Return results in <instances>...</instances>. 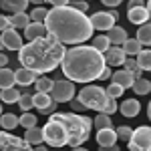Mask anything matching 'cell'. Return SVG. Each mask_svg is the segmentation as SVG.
Listing matches in <instances>:
<instances>
[{
	"label": "cell",
	"instance_id": "cell-1",
	"mask_svg": "<svg viewBox=\"0 0 151 151\" xmlns=\"http://www.w3.org/2000/svg\"><path fill=\"white\" fill-rule=\"evenodd\" d=\"M47 32L55 36L63 45H73L79 47L87 38H93V24L91 18L83 12L75 10L73 6H63V8H50L48 16L45 20Z\"/></svg>",
	"mask_w": 151,
	"mask_h": 151
},
{
	"label": "cell",
	"instance_id": "cell-2",
	"mask_svg": "<svg viewBox=\"0 0 151 151\" xmlns=\"http://www.w3.org/2000/svg\"><path fill=\"white\" fill-rule=\"evenodd\" d=\"M65 52H67L65 45L58 42L55 36L47 35L24 45L18 50V63H20V67L32 70L36 75H47L63 63Z\"/></svg>",
	"mask_w": 151,
	"mask_h": 151
},
{
	"label": "cell",
	"instance_id": "cell-3",
	"mask_svg": "<svg viewBox=\"0 0 151 151\" xmlns=\"http://www.w3.org/2000/svg\"><path fill=\"white\" fill-rule=\"evenodd\" d=\"M105 65L103 52H99L91 45H79L65 52L60 69L63 75L73 83H91L101 77Z\"/></svg>",
	"mask_w": 151,
	"mask_h": 151
},
{
	"label": "cell",
	"instance_id": "cell-4",
	"mask_svg": "<svg viewBox=\"0 0 151 151\" xmlns=\"http://www.w3.org/2000/svg\"><path fill=\"white\" fill-rule=\"evenodd\" d=\"M55 115L63 121V125L67 127L69 133V145L70 147H81L91 135V127H93V119L83 117L79 113H55Z\"/></svg>",
	"mask_w": 151,
	"mask_h": 151
},
{
	"label": "cell",
	"instance_id": "cell-5",
	"mask_svg": "<svg viewBox=\"0 0 151 151\" xmlns=\"http://www.w3.org/2000/svg\"><path fill=\"white\" fill-rule=\"evenodd\" d=\"M79 101L83 103L85 109H93V111H99L103 113L107 103L111 101V97H107V91L97 87V85H89V87H83L79 91Z\"/></svg>",
	"mask_w": 151,
	"mask_h": 151
},
{
	"label": "cell",
	"instance_id": "cell-6",
	"mask_svg": "<svg viewBox=\"0 0 151 151\" xmlns=\"http://www.w3.org/2000/svg\"><path fill=\"white\" fill-rule=\"evenodd\" d=\"M42 137H45V143H48L50 147H65V145H69L67 127L63 125V121L57 115L48 117L47 125L42 127Z\"/></svg>",
	"mask_w": 151,
	"mask_h": 151
},
{
	"label": "cell",
	"instance_id": "cell-7",
	"mask_svg": "<svg viewBox=\"0 0 151 151\" xmlns=\"http://www.w3.org/2000/svg\"><path fill=\"white\" fill-rule=\"evenodd\" d=\"M50 99L55 103H69L75 99V83L69 79H60V81L52 83V89H50Z\"/></svg>",
	"mask_w": 151,
	"mask_h": 151
},
{
	"label": "cell",
	"instance_id": "cell-8",
	"mask_svg": "<svg viewBox=\"0 0 151 151\" xmlns=\"http://www.w3.org/2000/svg\"><path fill=\"white\" fill-rule=\"evenodd\" d=\"M129 151H151V127L141 125L133 131L129 139Z\"/></svg>",
	"mask_w": 151,
	"mask_h": 151
},
{
	"label": "cell",
	"instance_id": "cell-9",
	"mask_svg": "<svg viewBox=\"0 0 151 151\" xmlns=\"http://www.w3.org/2000/svg\"><path fill=\"white\" fill-rule=\"evenodd\" d=\"M0 151H32V147L24 141V137L12 135L10 131H0Z\"/></svg>",
	"mask_w": 151,
	"mask_h": 151
},
{
	"label": "cell",
	"instance_id": "cell-10",
	"mask_svg": "<svg viewBox=\"0 0 151 151\" xmlns=\"http://www.w3.org/2000/svg\"><path fill=\"white\" fill-rule=\"evenodd\" d=\"M115 14L113 10L111 12H95L93 16H91V24H93L95 30H101V32H107V30H111L113 26H115Z\"/></svg>",
	"mask_w": 151,
	"mask_h": 151
},
{
	"label": "cell",
	"instance_id": "cell-11",
	"mask_svg": "<svg viewBox=\"0 0 151 151\" xmlns=\"http://www.w3.org/2000/svg\"><path fill=\"white\" fill-rule=\"evenodd\" d=\"M103 57H105V65L107 67H121L127 60V55H125V50L121 47H111L107 52H103Z\"/></svg>",
	"mask_w": 151,
	"mask_h": 151
},
{
	"label": "cell",
	"instance_id": "cell-12",
	"mask_svg": "<svg viewBox=\"0 0 151 151\" xmlns=\"http://www.w3.org/2000/svg\"><path fill=\"white\" fill-rule=\"evenodd\" d=\"M2 42H4V48L6 50H20L24 47L22 45V36L16 32V28H8L2 32Z\"/></svg>",
	"mask_w": 151,
	"mask_h": 151
},
{
	"label": "cell",
	"instance_id": "cell-13",
	"mask_svg": "<svg viewBox=\"0 0 151 151\" xmlns=\"http://www.w3.org/2000/svg\"><path fill=\"white\" fill-rule=\"evenodd\" d=\"M127 18L131 24H145L149 20V10H147V6H137V8H129L127 10Z\"/></svg>",
	"mask_w": 151,
	"mask_h": 151
},
{
	"label": "cell",
	"instance_id": "cell-14",
	"mask_svg": "<svg viewBox=\"0 0 151 151\" xmlns=\"http://www.w3.org/2000/svg\"><path fill=\"white\" fill-rule=\"evenodd\" d=\"M105 35H107V38H109L111 47H123V42L129 38L127 30H125V28H121V26H117V24L111 28V30H107Z\"/></svg>",
	"mask_w": 151,
	"mask_h": 151
},
{
	"label": "cell",
	"instance_id": "cell-15",
	"mask_svg": "<svg viewBox=\"0 0 151 151\" xmlns=\"http://www.w3.org/2000/svg\"><path fill=\"white\" fill-rule=\"evenodd\" d=\"M14 77H16V85H18V87H28V85H35L36 79H38V75H36V73L24 69V67H20L18 70H14Z\"/></svg>",
	"mask_w": 151,
	"mask_h": 151
},
{
	"label": "cell",
	"instance_id": "cell-16",
	"mask_svg": "<svg viewBox=\"0 0 151 151\" xmlns=\"http://www.w3.org/2000/svg\"><path fill=\"white\" fill-rule=\"evenodd\" d=\"M117 131L115 129H101L97 131V143L99 147H111V145H117Z\"/></svg>",
	"mask_w": 151,
	"mask_h": 151
},
{
	"label": "cell",
	"instance_id": "cell-17",
	"mask_svg": "<svg viewBox=\"0 0 151 151\" xmlns=\"http://www.w3.org/2000/svg\"><path fill=\"white\" fill-rule=\"evenodd\" d=\"M28 4H30L28 0H0V8H4V10L10 12V14H20V12H24Z\"/></svg>",
	"mask_w": 151,
	"mask_h": 151
},
{
	"label": "cell",
	"instance_id": "cell-18",
	"mask_svg": "<svg viewBox=\"0 0 151 151\" xmlns=\"http://www.w3.org/2000/svg\"><path fill=\"white\" fill-rule=\"evenodd\" d=\"M47 26L45 24H38V22H30L26 28H24V38H28V42L30 40H36V38H42V36H47Z\"/></svg>",
	"mask_w": 151,
	"mask_h": 151
},
{
	"label": "cell",
	"instance_id": "cell-19",
	"mask_svg": "<svg viewBox=\"0 0 151 151\" xmlns=\"http://www.w3.org/2000/svg\"><path fill=\"white\" fill-rule=\"evenodd\" d=\"M113 83H117V85H121L123 89H133V83H135V77L129 73V70H113Z\"/></svg>",
	"mask_w": 151,
	"mask_h": 151
},
{
	"label": "cell",
	"instance_id": "cell-20",
	"mask_svg": "<svg viewBox=\"0 0 151 151\" xmlns=\"http://www.w3.org/2000/svg\"><path fill=\"white\" fill-rule=\"evenodd\" d=\"M119 111H121V115H123V117H129V119H131V117L139 115L141 105H139L137 99H127V101L121 103V109H119Z\"/></svg>",
	"mask_w": 151,
	"mask_h": 151
},
{
	"label": "cell",
	"instance_id": "cell-21",
	"mask_svg": "<svg viewBox=\"0 0 151 151\" xmlns=\"http://www.w3.org/2000/svg\"><path fill=\"white\" fill-rule=\"evenodd\" d=\"M16 85V77H14V70L8 69V67H2L0 69V91L4 89H10Z\"/></svg>",
	"mask_w": 151,
	"mask_h": 151
},
{
	"label": "cell",
	"instance_id": "cell-22",
	"mask_svg": "<svg viewBox=\"0 0 151 151\" xmlns=\"http://www.w3.org/2000/svg\"><path fill=\"white\" fill-rule=\"evenodd\" d=\"M121 48L125 50V55H127L129 58H137V55L143 50V47H141V42L137 40V38H127Z\"/></svg>",
	"mask_w": 151,
	"mask_h": 151
},
{
	"label": "cell",
	"instance_id": "cell-23",
	"mask_svg": "<svg viewBox=\"0 0 151 151\" xmlns=\"http://www.w3.org/2000/svg\"><path fill=\"white\" fill-rule=\"evenodd\" d=\"M24 141L28 143V145H40L45 137H42V129L40 127H32V129H26V133H24Z\"/></svg>",
	"mask_w": 151,
	"mask_h": 151
},
{
	"label": "cell",
	"instance_id": "cell-24",
	"mask_svg": "<svg viewBox=\"0 0 151 151\" xmlns=\"http://www.w3.org/2000/svg\"><path fill=\"white\" fill-rule=\"evenodd\" d=\"M18 99H20V91H18V89H14V87L0 91V103L14 105V103H18Z\"/></svg>",
	"mask_w": 151,
	"mask_h": 151
},
{
	"label": "cell",
	"instance_id": "cell-25",
	"mask_svg": "<svg viewBox=\"0 0 151 151\" xmlns=\"http://www.w3.org/2000/svg\"><path fill=\"white\" fill-rule=\"evenodd\" d=\"M137 40L141 42V47H151V22H145V24L139 26Z\"/></svg>",
	"mask_w": 151,
	"mask_h": 151
},
{
	"label": "cell",
	"instance_id": "cell-26",
	"mask_svg": "<svg viewBox=\"0 0 151 151\" xmlns=\"http://www.w3.org/2000/svg\"><path fill=\"white\" fill-rule=\"evenodd\" d=\"M32 22L30 20V14H26V12H20V14H12L10 16V24H12V28H26L28 24Z\"/></svg>",
	"mask_w": 151,
	"mask_h": 151
},
{
	"label": "cell",
	"instance_id": "cell-27",
	"mask_svg": "<svg viewBox=\"0 0 151 151\" xmlns=\"http://www.w3.org/2000/svg\"><path fill=\"white\" fill-rule=\"evenodd\" d=\"M0 125L4 131H12V129H16L20 123H18V117L14 115V113H6V115L0 117Z\"/></svg>",
	"mask_w": 151,
	"mask_h": 151
},
{
	"label": "cell",
	"instance_id": "cell-28",
	"mask_svg": "<svg viewBox=\"0 0 151 151\" xmlns=\"http://www.w3.org/2000/svg\"><path fill=\"white\" fill-rule=\"evenodd\" d=\"M32 99H35V107L38 111H42V109H47L48 105H52V99H50L48 93H35Z\"/></svg>",
	"mask_w": 151,
	"mask_h": 151
},
{
	"label": "cell",
	"instance_id": "cell-29",
	"mask_svg": "<svg viewBox=\"0 0 151 151\" xmlns=\"http://www.w3.org/2000/svg\"><path fill=\"white\" fill-rule=\"evenodd\" d=\"M93 125L97 127V131H101V129H113V121H111V117H109V115L99 113V115L93 119Z\"/></svg>",
	"mask_w": 151,
	"mask_h": 151
},
{
	"label": "cell",
	"instance_id": "cell-30",
	"mask_svg": "<svg viewBox=\"0 0 151 151\" xmlns=\"http://www.w3.org/2000/svg\"><path fill=\"white\" fill-rule=\"evenodd\" d=\"M91 47H93V48H97L99 52H107V50L111 48V42H109L107 35H99V36H95V38H93Z\"/></svg>",
	"mask_w": 151,
	"mask_h": 151
},
{
	"label": "cell",
	"instance_id": "cell-31",
	"mask_svg": "<svg viewBox=\"0 0 151 151\" xmlns=\"http://www.w3.org/2000/svg\"><path fill=\"white\" fill-rule=\"evenodd\" d=\"M133 91L137 95H149L151 93V81H147V79H135V83H133Z\"/></svg>",
	"mask_w": 151,
	"mask_h": 151
},
{
	"label": "cell",
	"instance_id": "cell-32",
	"mask_svg": "<svg viewBox=\"0 0 151 151\" xmlns=\"http://www.w3.org/2000/svg\"><path fill=\"white\" fill-rule=\"evenodd\" d=\"M135 60H137L141 70H149L151 73V50H141Z\"/></svg>",
	"mask_w": 151,
	"mask_h": 151
},
{
	"label": "cell",
	"instance_id": "cell-33",
	"mask_svg": "<svg viewBox=\"0 0 151 151\" xmlns=\"http://www.w3.org/2000/svg\"><path fill=\"white\" fill-rule=\"evenodd\" d=\"M52 79H48V77H38L35 83V89L36 93H50V89H52Z\"/></svg>",
	"mask_w": 151,
	"mask_h": 151
},
{
	"label": "cell",
	"instance_id": "cell-34",
	"mask_svg": "<svg viewBox=\"0 0 151 151\" xmlns=\"http://www.w3.org/2000/svg\"><path fill=\"white\" fill-rule=\"evenodd\" d=\"M47 16H48V10L45 6H35V10L30 12V20L32 22H38V24H45Z\"/></svg>",
	"mask_w": 151,
	"mask_h": 151
},
{
	"label": "cell",
	"instance_id": "cell-35",
	"mask_svg": "<svg viewBox=\"0 0 151 151\" xmlns=\"http://www.w3.org/2000/svg\"><path fill=\"white\" fill-rule=\"evenodd\" d=\"M16 105L22 109V113H26V111H30V109L35 107V99H32V95H30V93H22Z\"/></svg>",
	"mask_w": 151,
	"mask_h": 151
},
{
	"label": "cell",
	"instance_id": "cell-36",
	"mask_svg": "<svg viewBox=\"0 0 151 151\" xmlns=\"http://www.w3.org/2000/svg\"><path fill=\"white\" fill-rule=\"evenodd\" d=\"M36 121H38V119H36V117L32 115L30 111H26V113H22V115L18 117V123H20L24 129H32V127H36Z\"/></svg>",
	"mask_w": 151,
	"mask_h": 151
},
{
	"label": "cell",
	"instance_id": "cell-37",
	"mask_svg": "<svg viewBox=\"0 0 151 151\" xmlns=\"http://www.w3.org/2000/svg\"><path fill=\"white\" fill-rule=\"evenodd\" d=\"M123 67H125V70H129L135 79H141V73H143V70L139 69V65H137V60H135V58H129L127 57V60H125V65H123Z\"/></svg>",
	"mask_w": 151,
	"mask_h": 151
},
{
	"label": "cell",
	"instance_id": "cell-38",
	"mask_svg": "<svg viewBox=\"0 0 151 151\" xmlns=\"http://www.w3.org/2000/svg\"><path fill=\"white\" fill-rule=\"evenodd\" d=\"M105 91H107V97H111V99H115V101H117V99L123 95V91H125V89H123L121 85H117V83H111Z\"/></svg>",
	"mask_w": 151,
	"mask_h": 151
},
{
	"label": "cell",
	"instance_id": "cell-39",
	"mask_svg": "<svg viewBox=\"0 0 151 151\" xmlns=\"http://www.w3.org/2000/svg\"><path fill=\"white\" fill-rule=\"evenodd\" d=\"M115 131H117V137L121 141H127V143H129V139H131V135H133V129L127 127V125H121V127L115 129Z\"/></svg>",
	"mask_w": 151,
	"mask_h": 151
},
{
	"label": "cell",
	"instance_id": "cell-40",
	"mask_svg": "<svg viewBox=\"0 0 151 151\" xmlns=\"http://www.w3.org/2000/svg\"><path fill=\"white\" fill-rule=\"evenodd\" d=\"M70 6H73L75 10L83 12V14H87V10H89V2H87V0H73Z\"/></svg>",
	"mask_w": 151,
	"mask_h": 151
},
{
	"label": "cell",
	"instance_id": "cell-41",
	"mask_svg": "<svg viewBox=\"0 0 151 151\" xmlns=\"http://www.w3.org/2000/svg\"><path fill=\"white\" fill-rule=\"evenodd\" d=\"M8 28H12V24H10V16H4V14H0V32L8 30Z\"/></svg>",
	"mask_w": 151,
	"mask_h": 151
},
{
	"label": "cell",
	"instance_id": "cell-42",
	"mask_svg": "<svg viewBox=\"0 0 151 151\" xmlns=\"http://www.w3.org/2000/svg\"><path fill=\"white\" fill-rule=\"evenodd\" d=\"M47 2L52 6V8H63V6H69L70 0H47Z\"/></svg>",
	"mask_w": 151,
	"mask_h": 151
},
{
	"label": "cell",
	"instance_id": "cell-43",
	"mask_svg": "<svg viewBox=\"0 0 151 151\" xmlns=\"http://www.w3.org/2000/svg\"><path fill=\"white\" fill-rule=\"evenodd\" d=\"M57 105H58V103H55V101H52V105H48L47 109H42L40 113H42V115H48V117L55 115V113H57Z\"/></svg>",
	"mask_w": 151,
	"mask_h": 151
},
{
	"label": "cell",
	"instance_id": "cell-44",
	"mask_svg": "<svg viewBox=\"0 0 151 151\" xmlns=\"http://www.w3.org/2000/svg\"><path fill=\"white\" fill-rule=\"evenodd\" d=\"M70 107H73V111H75V113H79V111H83V109H85L79 99H73V101H70Z\"/></svg>",
	"mask_w": 151,
	"mask_h": 151
},
{
	"label": "cell",
	"instance_id": "cell-45",
	"mask_svg": "<svg viewBox=\"0 0 151 151\" xmlns=\"http://www.w3.org/2000/svg\"><path fill=\"white\" fill-rule=\"evenodd\" d=\"M111 77H113V70L109 69V67H105V69H103V73H101V77H99V79H101V81H107V79H111Z\"/></svg>",
	"mask_w": 151,
	"mask_h": 151
},
{
	"label": "cell",
	"instance_id": "cell-46",
	"mask_svg": "<svg viewBox=\"0 0 151 151\" xmlns=\"http://www.w3.org/2000/svg\"><path fill=\"white\" fill-rule=\"evenodd\" d=\"M101 2H103V6H109V8H115L121 4V0H101Z\"/></svg>",
	"mask_w": 151,
	"mask_h": 151
},
{
	"label": "cell",
	"instance_id": "cell-47",
	"mask_svg": "<svg viewBox=\"0 0 151 151\" xmlns=\"http://www.w3.org/2000/svg\"><path fill=\"white\" fill-rule=\"evenodd\" d=\"M145 2L143 0H129V8H137V6H143Z\"/></svg>",
	"mask_w": 151,
	"mask_h": 151
},
{
	"label": "cell",
	"instance_id": "cell-48",
	"mask_svg": "<svg viewBox=\"0 0 151 151\" xmlns=\"http://www.w3.org/2000/svg\"><path fill=\"white\" fill-rule=\"evenodd\" d=\"M6 65H8V57L0 52V69H2V67H6Z\"/></svg>",
	"mask_w": 151,
	"mask_h": 151
},
{
	"label": "cell",
	"instance_id": "cell-49",
	"mask_svg": "<svg viewBox=\"0 0 151 151\" xmlns=\"http://www.w3.org/2000/svg\"><path fill=\"white\" fill-rule=\"evenodd\" d=\"M99 151H121V149H119L117 145H111V147H101Z\"/></svg>",
	"mask_w": 151,
	"mask_h": 151
},
{
	"label": "cell",
	"instance_id": "cell-50",
	"mask_svg": "<svg viewBox=\"0 0 151 151\" xmlns=\"http://www.w3.org/2000/svg\"><path fill=\"white\" fill-rule=\"evenodd\" d=\"M28 2H32V4H36V6H40V4L47 2V0H28Z\"/></svg>",
	"mask_w": 151,
	"mask_h": 151
},
{
	"label": "cell",
	"instance_id": "cell-51",
	"mask_svg": "<svg viewBox=\"0 0 151 151\" xmlns=\"http://www.w3.org/2000/svg\"><path fill=\"white\" fill-rule=\"evenodd\" d=\"M32 151H48V149H47V147H42V145H36Z\"/></svg>",
	"mask_w": 151,
	"mask_h": 151
},
{
	"label": "cell",
	"instance_id": "cell-52",
	"mask_svg": "<svg viewBox=\"0 0 151 151\" xmlns=\"http://www.w3.org/2000/svg\"><path fill=\"white\" fill-rule=\"evenodd\" d=\"M70 151H89V149H85V147H73Z\"/></svg>",
	"mask_w": 151,
	"mask_h": 151
},
{
	"label": "cell",
	"instance_id": "cell-53",
	"mask_svg": "<svg viewBox=\"0 0 151 151\" xmlns=\"http://www.w3.org/2000/svg\"><path fill=\"white\" fill-rule=\"evenodd\" d=\"M147 117H149V119H151V103L147 105Z\"/></svg>",
	"mask_w": 151,
	"mask_h": 151
},
{
	"label": "cell",
	"instance_id": "cell-54",
	"mask_svg": "<svg viewBox=\"0 0 151 151\" xmlns=\"http://www.w3.org/2000/svg\"><path fill=\"white\" fill-rule=\"evenodd\" d=\"M147 10H149V18H151V0L147 2Z\"/></svg>",
	"mask_w": 151,
	"mask_h": 151
},
{
	"label": "cell",
	"instance_id": "cell-55",
	"mask_svg": "<svg viewBox=\"0 0 151 151\" xmlns=\"http://www.w3.org/2000/svg\"><path fill=\"white\" fill-rule=\"evenodd\" d=\"M4 48V42H2V36H0V50Z\"/></svg>",
	"mask_w": 151,
	"mask_h": 151
},
{
	"label": "cell",
	"instance_id": "cell-56",
	"mask_svg": "<svg viewBox=\"0 0 151 151\" xmlns=\"http://www.w3.org/2000/svg\"><path fill=\"white\" fill-rule=\"evenodd\" d=\"M0 117H2V103H0Z\"/></svg>",
	"mask_w": 151,
	"mask_h": 151
},
{
	"label": "cell",
	"instance_id": "cell-57",
	"mask_svg": "<svg viewBox=\"0 0 151 151\" xmlns=\"http://www.w3.org/2000/svg\"><path fill=\"white\" fill-rule=\"evenodd\" d=\"M87 2H89V0H87Z\"/></svg>",
	"mask_w": 151,
	"mask_h": 151
},
{
	"label": "cell",
	"instance_id": "cell-58",
	"mask_svg": "<svg viewBox=\"0 0 151 151\" xmlns=\"http://www.w3.org/2000/svg\"><path fill=\"white\" fill-rule=\"evenodd\" d=\"M70 2H73V0H70Z\"/></svg>",
	"mask_w": 151,
	"mask_h": 151
}]
</instances>
